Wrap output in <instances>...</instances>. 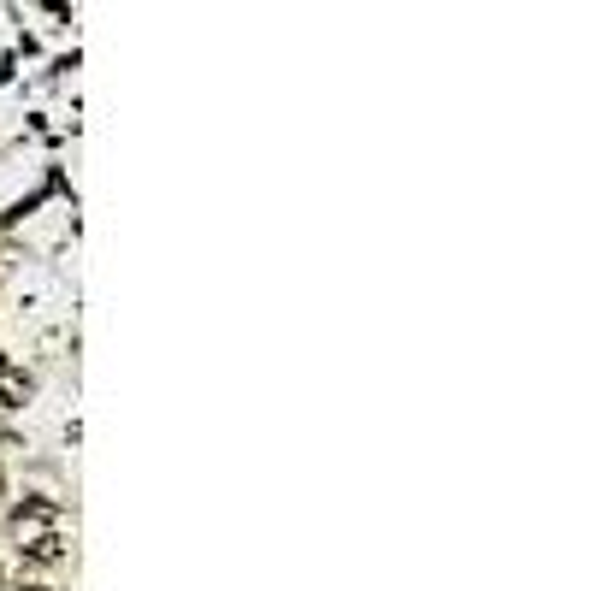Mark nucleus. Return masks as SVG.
<instances>
[{
	"label": "nucleus",
	"instance_id": "4",
	"mask_svg": "<svg viewBox=\"0 0 591 591\" xmlns=\"http://www.w3.org/2000/svg\"><path fill=\"white\" fill-rule=\"evenodd\" d=\"M24 591H48V586H24Z\"/></svg>",
	"mask_w": 591,
	"mask_h": 591
},
{
	"label": "nucleus",
	"instance_id": "1",
	"mask_svg": "<svg viewBox=\"0 0 591 591\" xmlns=\"http://www.w3.org/2000/svg\"><path fill=\"white\" fill-rule=\"evenodd\" d=\"M60 521V503H48V497H24L18 503V538L30 544V538H42V532H54Z\"/></svg>",
	"mask_w": 591,
	"mask_h": 591
},
{
	"label": "nucleus",
	"instance_id": "3",
	"mask_svg": "<svg viewBox=\"0 0 591 591\" xmlns=\"http://www.w3.org/2000/svg\"><path fill=\"white\" fill-rule=\"evenodd\" d=\"M18 550H24V562H42V568H48V562L66 556V538H60V532H42V538H30V544H18Z\"/></svg>",
	"mask_w": 591,
	"mask_h": 591
},
{
	"label": "nucleus",
	"instance_id": "2",
	"mask_svg": "<svg viewBox=\"0 0 591 591\" xmlns=\"http://www.w3.org/2000/svg\"><path fill=\"white\" fill-rule=\"evenodd\" d=\"M30 373H18V367H0V408H24L30 402Z\"/></svg>",
	"mask_w": 591,
	"mask_h": 591
}]
</instances>
